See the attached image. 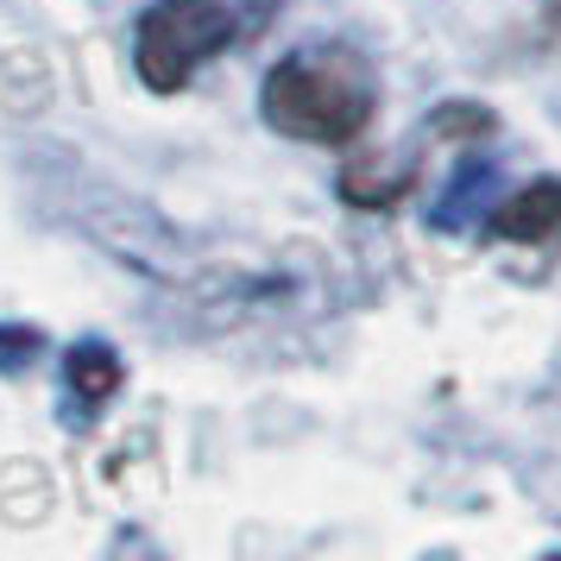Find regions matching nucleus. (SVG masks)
Wrapping results in <instances>:
<instances>
[{
  "label": "nucleus",
  "mask_w": 561,
  "mask_h": 561,
  "mask_svg": "<svg viewBox=\"0 0 561 561\" xmlns=\"http://www.w3.org/2000/svg\"><path fill=\"white\" fill-rule=\"evenodd\" d=\"M265 121L290 139L347 146L373 121V89L347 51H297L265 77Z\"/></svg>",
  "instance_id": "1"
},
{
  "label": "nucleus",
  "mask_w": 561,
  "mask_h": 561,
  "mask_svg": "<svg viewBox=\"0 0 561 561\" xmlns=\"http://www.w3.org/2000/svg\"><path fill=\"white\" fill-rule=\"evenodd\" d=\"M240 32V13L228 0H152V13L139 20V82L158 95H178L183 82L203 70L208 57H221Z\"/></svg>",
  "instance_id": "2"
},
{
  "label": "nucleus",
  "mask_w": 561,
  "mask_h": 561,
  "mask_svg": "<svg viewBox=\"0 0 561 561\" xmlns=\"http://www.w3.org/2000/svg\"><path fill=\"white\" fill-rule=\"evenodd\" d=\"M492 233L499 240H561V183L556 178H536L524 183L511 203H499V215H492Z\"/></svg>",
  "instance_id": "3"
},
{
  "label": "nucleus",
  "mask_w": 561,
  "mask_h": 561,
  "mask_svg": "<svg viewBox=\"0 0 561 561\" xmlns=\"http://www.w3.org/2000/svg\"><path fill=\"white\" fill-rule=\"evenodd\" d=\"M64 379H70V391H77L82 404H107L114 385H121V359H114V347H102V341H82V347H70V359H64Z\"/></svg>",
  "instance_id": "4"
}]
</instances>
